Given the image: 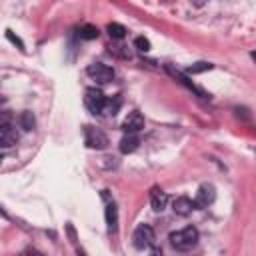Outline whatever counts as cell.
<instances>
[{
    "mask_svg": "<svg viewBox=\"0 0 256 256\" xmlns=\"http://www.w3.org/2000/svg\"><path fill=\"white\" fill-rule=\"evenodd\" d=\"M78 256H86V254H84V252H78Z\"/></svg>",
    "mask_w": 256,
    "mask_h": 256,
    "instance_id": "cell-23",
    "label": "cell"
},
{
    "mask_svg": "<svg viewBox=\"0 0 256 256\" xmlns=\"http://www.w3.org/2000/svg\"><path fill=\"white\" fill-rule=\"evenodd\" d=\"M6 38H8L12 44H16L20 50H24V42H22L18 36H14V32H12V30H6Z\"/></svg>",
    "mask_w": 256,
    "mask_h": 256,
    "instance_id": "cell-20",
    "label": "cell"
},
{
    "mask_svg": "<svg viewBox=\"0 0 256 256\" xmlns=\"http://www.w3.org/2000/svg\"><path fill=\"white\" fill-rule=\"evenodd\" d=\"M104 216H106V224H108V232H116L118 230V208L114 202L106 204V210H104Z\"/></svg>",
    "mask_w": 256,
    "mask_h": 256,
    "instance_id": "cell-12",
    "label": "cell"
},
{
    "mask_svg": "<svg viewBox=\"0 0 256 256\" xmlns=\"http://www.w3.org/2000/svg\"><path fill=\"white\" fill-rule=\"evenodd\" d=\"M138 144H140V140H138L136 134H126V136L120 140V152H122V154H130V152H134V150L138 148Z\"/></svg>",
    "mask_w": 256,
    "mask_h": 256,
    "instance_id": "cell-13",
    "label": "cell"
},
{
    "mask_svg": "<svg viewBox=\"0 0 256 256\" xmlns=\"http://www.w3.org/2000/svg\"><path fill=\"white\" fill-rule=\"evenodd\" d=\"M86 72H88V76H90L92 80H96V82H100V84H106V82H110V80L114 78V70H112L110 66L102 64V62L90 64V66L86 68Z\"/></svg>",
    "mask_w": 256,
    "mask_h": 256,
    "instance_id": "cell-7",
    "label": "cell"
},
{
    "mask_svg": "<svg viewBox=\"0 0 256 256\" xmlns=\"http://www.w3.org/2000/svg\"><path fill=\"white\" fill-rule=\"evenodd\" d=\"M106 30H108L110 38H114V40H122V38L126 36V28H124L122 24H118V22H110Z\"/></svg>",
    "mask_w": 256,
    "mask_h": 256,
    "instance_id": "cell-15",
    "label": "cell"
},
{
    "mask_svg": "<svg viewBox=\"0 0 256 256\" xmlns=\"http://www.w3.org/2000/svg\"><path fill=\"white\" fill-rule=\"evenodd\" d=\"M150 204H152V210L154 212H162L166 208V204H168V194L164 190H160V188H152V192H150Z\"/></svg>",
    "mask_w": 256,
    "mask_h": 256,
    "instance_id": "cell-10",
    "label": "cell"
},
{
    "mask_svg": "<svg viewBox=\"0 0 256 256\" xmlns=\"http://www.w3.org/2000/svg\"><path fill=\"white\" fill-rule=\"evenodd\" d=\"M144 128V116L140 114V112H130L126 118H124V122H122V130L126 132V134H136V132H140Z\"/></svg>",
    "mask_w": 256,
    "mask_h": 256,
    "instance_id": "cell-9",
    "label": "cell"
},
{
    "mask_svg": "<svg viewBox=\"0 0 256 256\" xmlns=\"http://www.w3.org/2000/svg\"><path fill=\"white\" fill-rule=\"evenodd\" d=\"M106 102L108 100H106L104 92L98 88H88L84 94V104L92 114H102L106 110Z\"/></svg>",
    "mask_w": 256,
    "mask_h": 256,
    "instance_id": "cell-2",
    "label": "cell"
},
{
    "mask_svg": "<svg viewBox=\"0 0 256 256\" xmlns=\"http://www.w3.org/2000/svg\"><path fill=\"white\" fill-rule=\"evenodd\" d=\"M212 68H214V64H210V62H196L186 70V74H200V72H206Z\"/></svg>",
    "mask_w": 256,
    "mask_h": 256,
    "instance_id": "cell-17",
    "label": "cell"
},
{
    "mask_svg": "<svg viewBox=\"0 0 256 256\" xmlns=\"http://www.w3.org/2000/svg\"><path fill=\"white\" fill-rule=\"evenodd\" d=\"M164 68H166V72H168V74H170V76H172L176 82H180L182 86H186L188 90H192L196 96H200V98H210V94H206L202 88H198V86H196V84H194V82H192V80H190V78H188L184 72H180L178 68H174V66H170V64H166Z\"/></svg>",
    "mask_w": 256,
    "mask_h": 256,
    "instance_id": "cell-4",
    "label": "cell"
},
{
    "mask_svg": "<svg viewBox=\"0 0 256 256\" xmlns=\"http://www.w3.org/2000/svg\"><path fill=\"white\" fill-rule=\"evenodd\" d=\"M172 208H174L176 214H180V216H188V214L196 208V204H194V200H190L188 196H178V198L174 200Z\"/></svg>",
    "mask_w": 256,
    "mask_h": 256,
    "instance_id": "cell-11",
    "label": "cell"
},
{
    "mask_svg": "<svg viewBox=\"0 0 256 256\" xmlns=\"http://www.w3.org/2000/svg\"><path fill=\"white\" fill-rule=\"evenodd\" d=\"M196 242H198V230H196L194 226H186V228H182V230L170 234V244H172L176 250H182V252L194 248Z\"/></svg>",
    "mask_w": 256,
    "mask_h": 256,
    "instance_id": "cell-1",
    "label": "cell"
},
{
    "mask_svg": "<svg viewBox=\"0 0 256 256\" xmlns=\"http://www.w3.org/2000/svg\"><path fill=\"white\" fill-rule=\"evenodd\" d=\"M120 102H122V100H120V98H118V96H116V98H114V102H112V100H108V102H106V112H108V114H112V116H114V114H116V112H118V108H120Z\"/></svg>",
    "mask_w": 256,
    "mask_h": 256,
    "instance_id": "cell-19",
    "label": "cell"
},
{
    "mask_svg": "<svg viewBox=\"0 0 256 256\" xmlns=\"http://www.w3.org/2000/svg\"><path fill=\"white\" fill-rule=\"evenodd\" d=\"M16 142H18V132H16V128L10 124L8 116L4 114L2 120H0V144H2V148H10V146H14Z\"/></svg>",
    "mask_w": 256,
    "mask_h": 256,
    "instance_id": "cell-6",
    "label": "cell"
},
{
    "mask_svg": "<svg viewBox=\"0 0 256 256\" xmlns=\"http://www.w3.org/2000/svg\"><path fill=\"white\" fill-rule=\"evenodd\" d=\"M216 198V188L212 184H202L196 192V198H194V204L196 208H208Z\"/></svg>",
    "mask_w": 256,
    "mask_h": 256,
    "instance_id": "cell-8",
    "label": "cell"
},
{
    "mask_svg": "<svg viewBox=\"0 0 256 256\" xmlns=\"http://www.w3.org/2000/svg\"><path fill=\"white\" fill-rule=\"evenodd\" d=\"M150 256H162V252L160 250H152V254Z\"/></svg>",
    "mask_w": 256,
    "mask_h": 256,
    "instance_id": "cell-22",
    "label": "cell"
},
{
    "mask_svg": "<svg viewBox=\"0 0 256 256\" xmlns=\"http://www.w3.org/2000/svg\"><path fill=\"white\" fill-rule=\"evenodd\" d=\"M154 230L148 226V224H140V226H136V230H134V234H132V242H134V246L138 248V250H144V248H150V246H154Z\"/></svg>",
    "mask_w": 256,
    "mask_h": 256,
    "instance_id": "cell-3",
    "label": "cell"
},
{
    "mask_svg": "<svg viewBox=\"0 0 256 256\" xmlns=\"http://www.w3.org/2000/svg\"><path fill=\"white\" fill-rule=\"evenodd\" d=\"M98 28L94 26V24H84V26H80V30H78V36L82 38V40H94V38H98Z\"/></svg>",
    "mask_w": 256,
    "mask_h": 256,
    "instance_id": "cell-14",
    "label": "cell"
},
{
    "mask_svg": "<svg viewBox=\"0 0 256 256\" xmlns=\"http://www.w3.org/2000/svg\"><path fill=\"white\" fill-rule=\"evenodd\" d=\"M20 126H22V130H32L36 126V118H34V114L30 110H24L20 114Z\"/></svg>",
    "mask_w": 256,
    "mask_h": 256,
    "instance_id": "cell-16",
    "label": "cell"
},
{
    "mask_svg": "<svg viewBox=\"0 0 256 256\" xmlns=\"http://www.w3.org/2000/svg\"><path fill=\"white\" fill-rule=\"evenodd\" d=\"M84 142H86V146H88V148L102 150V148H106L108 138H106V134H104L100 128H94V126H84Z\"/></svg>",
    "mask_w": 256,
    "mask_h": 256,
    "instance_id": "cell-5",
    "label": "cell"
},
{
    "mask_svg": "<svg viewBox=\"0 0 256 256\" xmlns=\"http://www.w3.org/2000/svg\"><path fill=\"white\" fill-rule=\"evenodd\" d=\"M20 256H42L40 252H36V250H24Z\"/></svg>",
    "mask_w": 256,
    "mask_h": 256,
    "instance_id": "cell-21",
    "label": "cell"
},
{
    "mask_svg": "<svg viewBox=\"0 0 256 256\" xmlns=\"http://www.w3.org/2000/svg\"><path fill=\"white\" fill-rule=\"evenodd\" d=\"M252 58H254V60H256V52H254V54H252Z\"/></svg>",
    "mask_w": 256,
    "mask_h": 256,
    "instance_id": "cell-24",
    "label": "cell"
},
{
    "mask_svg": "<svg viewBox=\"0 0 256 256\" xmlns=\"http://www.w3.org/2000/svg\"><path fill=\"white\" fill-rule=\"evenodd\" d=\"M134 46H136L140 52H148V50H150V40L144 38V36H138V38L134 40Z\"/></svg>",
    "mask_w": 256,
    "mask_h": 256,
    "instance_id": "cell-18",
    "label": "cell"
}]
</instances>
